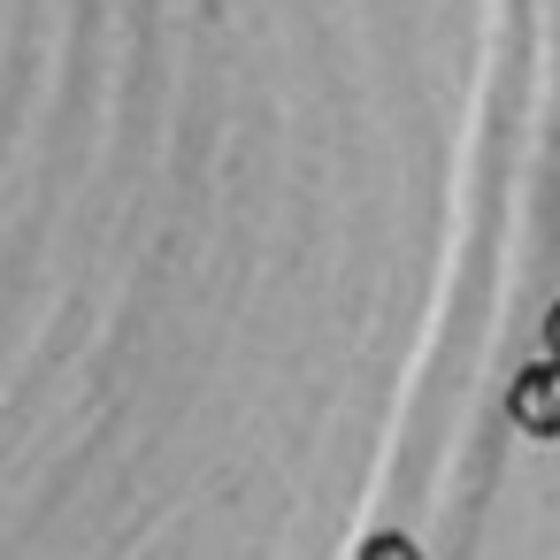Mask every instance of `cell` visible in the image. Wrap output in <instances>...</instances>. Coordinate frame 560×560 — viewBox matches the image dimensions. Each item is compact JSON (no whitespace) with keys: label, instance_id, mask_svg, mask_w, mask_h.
I'll use <instances>...</instances> for the list:
<instances>
[{"label":"cell","instance_id":"7a4b0ae2","mask_svg":"<svg viewBox=\"0 0 560 560\" xmlns=\"http://www.w3.org/2000/svg\"><path fill=\"white\" fill-rule=\"evenodd\" d=\"M369 560H415V545H407V537H376Z\"/></svg>","mask_w":560,"mask_h":560},{"label":"cell","instance_id":"3957f363","mask_svg":"<svg viewBox=\"0 0 560 560\" xmlns=\"http://www.w3.org/2000/svg\"><path fill=\"white\" fill-rule=\"evenodd\" d=\"M545 346H552V361H560V307H552V323H545Z\"/></svg>","mask_w":560,"mask_h":560},{"label":"cell","instance_id":"6da1fadb","mask_svg":"<svg viewBox=\"0 0 560 560\" xmlns=\"http://www.w3.org/2000/svg\"><path fill=\"white\" fill-rule=\"evenodd\" d=\"M514 422L522 430H537V438H560V361H545V369H529L522 384H514Z\"/></svg>","mask_w":560,"mask_h":560}]
</instances>
